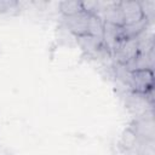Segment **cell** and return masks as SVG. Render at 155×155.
<instances>
[{
  "mask_svg": "<svg viewBox=\"0 0 155 155\" xmlns=\"http://www.w3.org/2000/svg\"><path fill=\"white\" fill-rule=\"evenodd\" d=\"M139 53V47L137 39H122L120 40L115 48L111 52V57L114 58L115 63L127 64Z\"/></svg>",
  "mask_w": 155,
  "mask_h": 155,
  "instance_id": "6da1fadb",
  "label": "cell"
},
{
  "mask_svg": "<svg viewBox=\"0 0 155 155\" xmlns=\"http://www.w3.org/2000/svg\"><path fill=\"white\" fill-rule=\"evenodd\" d=\"M130 88L133 93L147 94L154 90V73L151 69L131 71Z\"/></svg>",
  "mask_w": 155,
  "mask_h": 155,
  "instance_id": "7a4b0ae2",
  "label": "cell"
},
{
  "mask_svg": "<svg viewBox=\"0 0 155 155\" xmlns=\"http://www.w3.org/2000/svg\"><path fill=\"white\" fill-rule=\"evenodd\" d=\"M88 19H90V15L86 13L85 11L63 17L64 25L75 36L88 34Z\"/></svg>",
  "mask_w": 155,
  "mask_h": 155,
  "instance_id": "3957f363",
  "label": "cell"
},
{
  "mask_svg": "<svg viewBox=\"0 0 155 155\" xmlns=\"http://www.w3.org/2000/svg\"><path fill=\"white\" fill-rule=\"evenodd\" d=\"M137 134L138 139L142 140H154V119L151 114L148 116V113L139 116L136 120L134 126L131 127Z\"/></svg>",
  "mask_w": 155,
  "mask_h": 155,
  "instance_id": "277c9868",
  "label": "cell"
},
{
  "mask_svg": "<svg viewBox=\"0 0 155 155\" xmlns=\"http://www.w3.org/2000/svg\"><path fill=\"white\" fill-rule=\"evenodd\" d=\"M122 27L115 25V24H110V23H105L104 22V28H103V36H102V41L104 47L109 51V53L111 54L113 50L115 48L116 44L122 40Z\"/></svg>",
  "mask_w": 155,
  "mask_h": 155,
  "instance_id": "5b68a950",
  "label": "cell"
},
{
  "mask_svg": "<svg viewBox=\"0 0 155 155\" xmlns=\"http://www.w3.org/2000/svg\"><path fill=\"white\" fill-rule=\"evenodd\" d=\"M119 6L121 10L125 24H131L144 18L139 1H119Z\"/></svg>",
  "mask_w": 155,
  "mask_h": 155,
  "instance_id": "8992f818",
  "label": "cell"
},
{
  "mask_svg": "<svg viewBox=\"0 0 155 155\" xmlns=\"http://www.w3.org/2000/svg\"><path fill=\"white\" fill-rule=\"evenodd\" d=\"M76 41H78L79 46L82 48V51L90 56H97L104 48L102 39L96 38V36L90 35V34L76 36Z\"/></svg>",
  "mask_w": 155,
  "mask_h": 155,
  "instance_id": "52a82bcc",
  "label": "cell"
},
{
  "mask_svg": "<svg viewBox=\"0 0 155 155\" xmlns=\"http://www.w3.org/2000/svg\"><path fill=\"white\" fill-rule=\"evenodd\" d=\"M125 65L130 71L144 70V69H151L153 70V67H154V48L150 50L149 52H139L132 61H130Z\"/></svg>",
  "mask_w": 155,
  "mask_h": 155,
  "instance_id": "ba28073f",
  "label": "cell"
},
{
  "mask_svg": "<svg viewBox=\"0 0 155 155\" xmlns=\"http://www.w3.org/2000/svg\"><path fill=\"white\" fill-rule=\"evenodd\" d=\"M149 24H151V23H149L145 18H142L140 21L131 23V24H125V25H122V38L124 39H134L140 33H143L149 27Z\"/></svg>",
  "mask_w": 155,
  "mask_h": 155,
  "instance_id": "9c48e42d",
  "label": "cell"
},
{
  "mask_svg": "<svg viewBox=\"0 0 155 155\" xmlns=\"http://www.w3.org/2000/svg\"><path fill=\"white\" fill-rule=\"evenodd\" d=\"M103 28H104V22L102 18L97 15H90L88 19V34L93 35L96 38L102 39L103 36Z\"/></svg>",
  "mask_w": 155,
  "mask_h": 155,
  "instance_id": "30bf717a",
  "label": "cell"
},
{
  "mask_svg": "<svg viewBox=\"0 0 155 155\" xmlns=\"http://www.w3.org/2000/svg\"><path fill=\"white\" fill-rule=\"evenodd\" d=\"M59 11L62 12L63 17H67V16H71V15L81 12L82 11V6H81L80 1L65 0V1H62L59 4Z\"/></svg>",
  "mask_w": 155,
  "mask_h": 155,
  "instance_id": "8fae6325",
  "label": "cell"
},
{
  "mask_svg": "<svg viewBox=\"0 0 155 155\" xmlns=\"http://www.w3.org/2000/svg\"><path fill=\"white\" fill-rule=\"evenodd\" d=\"M140 8H142V13L143 17L149 22V23H154V18H155V1L154 0H145V1H139Z\"/></svg>",
  "mask_w": 155,
  "mask_h": 155,
  "instance_id": "7c38bea8",
  "label": "cell"
},
{
  "mask_svg": "<svg viewBox=\"0 0 155 155\" xmlns=\"http://www.w3.org/2000/svg\"><path fill=\"white\" fill-rule=\"evenodd\" d=\"M138 137H137V134L134 133V131L130 127V128H127L126 131H125V133H124V136H122V138H121V144H122V147L126 149V150H131V149H133L134 148V145L138 143Z\"/></svg>",
  "mask_w": 155,
  "mask_h": 155,
  "instance_id": "4fadbf2b",
  "label": "cell"
}]
</instances>
